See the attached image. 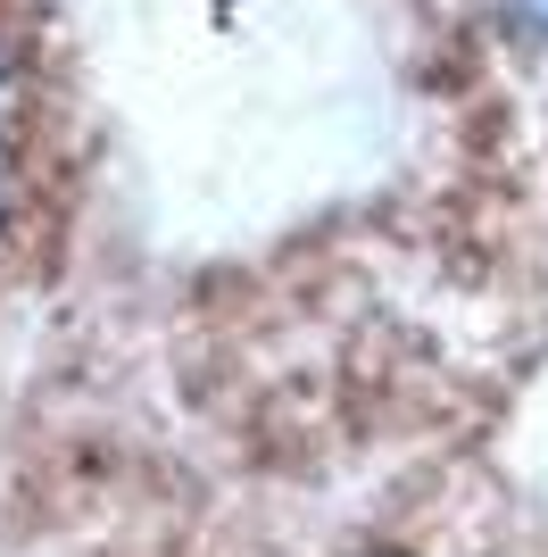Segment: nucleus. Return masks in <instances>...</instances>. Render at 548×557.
<instances>
[{"mask_svg":"<svg viewBox=\"0 0 548 557\" xmlns=\"http://www.w3.org/2000/svg\"><path fill=\"white\" fill-rule=\"evenodd\" d=\"M17 225H25V166H0V250L17 242Z\"/></svg>","mask_w":548,"mask_h":557,"instance_id":"f03ea898","label":"nucleus"},{"mask_svg":"<svg viewBox=\"0 0 548 557\" xmlns=\"http://www.w3.org/2000/svg\"><path fill=\"white\" fill-rule=\"evenodd\" d=\"M499 17H507V34H524V42L548 50V0H499Z\"/></svg>","mask_w":548,"mask_h":557,"instance_id":"7ed1b4c3","label":"nucleus"},{"mask_svg":"<svg viewBox=\"0 0 548 557\" xmlns=\"http://www.w3.org/2000/svg\"><path fill=\"white\" fill-rule=\"evenodd\" d=\"M25 125H34V34L0 9V166H25Z\"/></svg>","mask_w":548,"mask_h":557,"instance_id":"f257e3e1","label":"nucleus"},{"mask_svg":"<svg viewBox=\"0 0 548 557\" xmlns=\"http://www.w3.org/2000/svg\"><path fill=\"white\" fill-rule=\"evenodd\" d=\"M374 557H408V549H374Z\"/></svg>","mask_w":548,"mask_h":557,"instance_id":"20e7f679","label":"nucleus"}]
</instances>
